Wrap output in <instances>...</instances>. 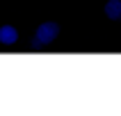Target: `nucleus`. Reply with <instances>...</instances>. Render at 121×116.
Segmentation results:
<instances>
[{"label": "nucleus", "mask_w": 121, "mask_h": 116, "mask_svg": "<svg viewBox=\"0 0 121 116\" xmlns=\"http://www.w3.org/2000/svg\"><path fill=\"white\" fill-rule=\"evenodd\" d=\"M18 41V30L14 25H2L0 27V43H5V46H12Z\"/></svg>", "instance_id": "f03ea898"}, {"label": "nucleus", "mask_w": 121, "mask_h": 116, "mask_svg": "<svg viewBox=\"0 0 121 116\" xmlns=\"http://www.w3.org/2000/svg\"><path fill=\"white\" fill-rule=\"evenodd\" d=\"M57 34H60V25L53 23V20H48V23H41L37 27V32H34V39H32V48H41V46H48L50 41L57 39Z\"/></svg>", "instance_id": "f257e3e1"}, {"label": "nucleus", "mask_w": 121, "mask_h": 116, "mask_svg": "<svg viewBox=\"0 0 121 116\" xmlns=\"http://www.w3.org/2000/svg\"><path fill=\"white\" fill-rule=\"evenodd\" d=\"M105 16L112 20H121V0H108L105 2Z\"/></svg>", "instance_id": "7ed1b4c3"}]
</instances>
